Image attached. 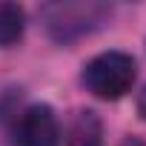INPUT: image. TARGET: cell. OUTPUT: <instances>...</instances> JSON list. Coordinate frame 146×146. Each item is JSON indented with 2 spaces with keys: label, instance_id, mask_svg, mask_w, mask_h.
<instances>
[{
  "label": "cell",
  "instance_id": "obj_4",
  "mask_svg": "<svg viewBox=\"0 0 146 146\" xmlns=\"http://www.w3.org/2000/svg\"><path fill=\"white\" fill-rule=\"evenodd\" d=\"M66 146H103V123L92 109L75 112L66 129Z\"/></svg>",
  "mask_w": 146,
  "mask_h": 146
},
{
  "label": "cell",
  "instance_id": "obj_6",
  "mask_svg": "<svg viewBox=\"0 0 146 146\" xmlns=\"http://www.w3.org/2000/svg\"><path fill=\"white\" fill-rule=\"evenodd\" d=\"M117 146H146V140H143V137H135V135H126Z\"/></svg>",
  "mask_w": 146,
  "mask_h": 146
},
{
  "label": "cell",
  "instance_id": "obj_3",
  "mask_svg": "<svg viewBox=\"0 0 146 146\" xmlns=\"http://www.w3.org/2000/svg\"><path fill=\"white\" fill-rule=\"evenodd\" d=\"M15 143L17 146H60V126L46 103H35L20 112L15 123Z\"/></svg>",
  "mask_w": 146,
  "mask_h": 146
},
{
  "label": "cell",
  "instance_id": "obj_2",
  "mask_svg": "<svg viewBox=\"0 0 146 146\" xmlns=\"http://www.w3.org/2000/svg\"><path fill=\"white\" fill-rule=\"evenodd\" d=\"M80 80L95 98L120 100L137 80V63L126 52H100L83 66Z\"/></svg>",
  "mask_w": 146,
  "mask_h": 146
},
{
  "label": "cell",
  "instance_id": "obj_5",
  "mask_svg": "<svg viewBox=\"0 0 146 146\" xmlns=\"http://www.w3.org/2000/svg\"><path fill=\"white\" fill-rule=\"evenodd\" d=\"M26 15L15 3H0V46H15L23 37Z\"/></svg>",
  "mask_w": 146,
  "mask_h": 146
},
{
  "label": "cell",
  "instance_id": "obj_7",
  "mask_svg": "<svg viewBox=\"0 0 146 146\" xmlns=\"http://www.w3.org/2000/svg\"><path fill=\"white\" fill-rule=\"evenodd\" d=\"M137 112L143 115V120H146V89L140 92V98H137Z\"/></svg>",
  "mask_w": 146,
  "mask_h": 146
},
{
  "label": "cell",
  "instance_id": "obj_1",
  "mask_svg": "<svg viewBox=\"0 0 146 146\" xmlns=\"http://www.w3.org/2000/svg\"><path fill=\"white\" fill-rule=\"evenodd\" d=\"M40 17L54 43H75L100 29L112 17V6L98 0H63V3L43 6Z\"/></svg>",
  "mask_w": 146,
  "mask_h": 146
}]
</instances>
